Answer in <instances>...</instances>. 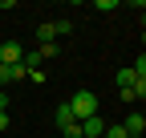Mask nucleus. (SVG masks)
I'll return each instance as SVG.
<instances>
[{"instance_id":"obj_2","label":"nucleus","mask_w":146,"mask_h":138,"mask_svg":"<svg viewBox=\"0 0 146 138\" xmlns=\"http://www.w3.org/2000/svg\"><path fill=\"white\" fill-rule=\"evenodd\" d=\"M57 130L65 134V138H81V122L73 118V110H69V102H61L57 106Z\"/></svg>"},{"instance_id":"obj_7","label":"nucleus","mask_w":146,"mask_h":138,"mask_svg":"<svg viewBox=\"0 0 146 138\" xmlns=\"http://www.w3.org/2000/svg\"><path fill=\"white\" fill-rule=\"evenodd\" d=\"M36 41H41V45H53V41H57V33H53V25H41V29H36Z\"/></svg>"},{"instance_id":"obj_11","label":"nucleus","mask_w":146,"mask_h":138,"mask_svg":"<svg viewBox=\"0 0 146 138\" xmlns=\"http://www.w3.org/2000/svg\"><path fill=\"white\" fill-rule=\"evenodd\" d=\"M102 138H130V134H126L122 126H106V134H102Z\"/></svg>"},{"instance_id":"obj_10","label":"nucleus","mask_w":146,"mask_h":138,"mask_svg":"<svg viewBox=\"0 0 146 138\" xmlns=\"http://www.w3.org/2000/svg\"><path fill=\"white\" fill-rule=\"evenodd\" d=\"M61 45H36V57H57Z\"/></svg>"},{"instance_id":"obj_5","label":"nucleus","mask_w":146,"mask_h":138,"mask_svg":"<svg viewBox=\"0 0 146 138\" xmlns=\"http://www.w3.org/2000/svg\"><path fill=\"white\" fill-rule=\"evenodd\" d=\"M102 134H106V118L102 114H94V118L81 122V138H102Z\"/></svg>"},{"instance_id":"obj_1","label":"nucleus","mask_w":146,"mask_h":138,"mask_svg":"<svg viewBox=\"0 0 146 138\" xmlns=\"http://www.w3.org/2000/svg\"><path fill=\"white\" fill-rule=\"evenodd\" d=\"M69 110H73V118H77V122H85V118H94L102 106H98V94L94 90H77L69 98Z\"/></svg>"},{"instance_id":"obj_4","label":"nucleus","mask_w":146,"mask_h":138,"mask_svg":"<svg viewBox=\"0 0 146 138\" xmlns=\"http://www.w3.org/2000/svg\"><path fill=\"white\" fill-rule=\"evenodd\" d=\"M122 130L130 134V138H142V130H146V118H142L138 110H130V114H126V122H122Z\"/></svg>"},{"instance_id":"obj_8","label":"nucleus","mask_w":146,"mask_h":138,"mask_svg":"<svg viewBox=\"0 0 146 138\" xmlns=\"http://www.w3.org/2000/svg\"><path fill=\"white\" fill-rule=\"evenodd\" d=\"M25 81H36V85H45V69L36 65V69H25Z\"/></svg>"},{"instance_id":"obj_3","label":"nucleus","mask_w":146,"mask_h":138,"mask_svg":"<svg viewBox=\"0 0 146 138\" xmlns=\"http://www.w3.org/2000/svg\"><path fill=\"white\" fill-rule=\"evenodd\" d=\"M21 57H25V49L16 45V41H4V45H0V65H21Z\"/></svg>"},{"instance_id":"obj_6","label":"nucleus","mask_w":146,"mask_h":138,"mask_svg":"<svg viewBox=\"0 0 146 138\" xmlns=\"http://www.w3.org/2000/svg\"><path fill=\"white\" fill-rule=\"evenodd\" d=\"M134 81H138V73H134L130 65H126V69H118V90H130Z\"/></svg>"},{"instance_id":"obj_12","label":"nucleus","mask_w":146,"mask_h":138,"mask_svg":"<svg viewBox=\"0 0 146 138\" xmlns=\"http://www.w3.org/2000/svg\"><path fill=\"white\" fill-rule=\"evenodd\" d=\"M0 130H8V114H0Z\"/></svg>"},{"instance_id":"obj_9","label":"nucleus","mask_w":146,"mask_h":138,"mask_svg":"<svg viewBox=\"0 0 146 138\" xmlns=\"http://www.w3.org/2000/svg\"><path fill=\"white\" fill-rule=\"evenodd\" d=\"M53 33H57V37H69L73 25H69V21H53Z\"/></svg>"}]
</instances>
